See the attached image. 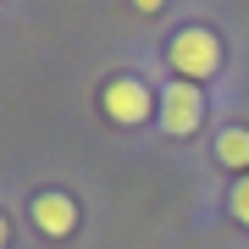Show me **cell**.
<instances>
[{"label": "cell", "mask_w": 249, "mask_h": 249, "mask_svg": "<svg viewBox=\"0 0 249 249\" xmlns=\"http://www.w3.org/2000/svg\"><path fill=\"white\" fill-rule=\"evenodd\" d=\"M0 249H6V216H0Z\"/></svg>", "instance_id": "7"}, {"label": "cell", "mask_w": 249, "mask_h": 249, "mask_svg": "<svg viewBox=\"0 0 249 249\" xmlns=\"http://www.w3.org/2000/svg\"><path fill=\"white\" fill-rule=\"evenodd\" d=\"M100 106H106V116H111L116 127H139V122H150V111L160 106V100L144 89L133 72H116L106 89H100Z\"/></svg>", "instance_id": "2"}, {"label": "cell", "mask_w": 249, "mask_h": 249, "mask_svg": "<svg viewBox=\"0 0 249 249\" xmlns=\"http://www.w3.org/2000/svg\"><path fill=\"white\" fill-rule=\"evenodd\" d=\"M216 160L227 172H244L249 178V127H222L216 133Z\"/></svg>", "instance_id": "5"}, {"label": "cell", "mask_w": 249, "mask_h": 249, "mask_svg": "<svg viewBox=\"0 0 249 249\" xmlns=\"http://www.w3.org/2000/svg\"><path fill=\"white\" fill-rule=\"evenodd\" d=\"M155 111H160V127H166L172 139H188V133L199 127V116H205V100H199L194 83H166Z\"/></svg>", "instance_id": "3"}, {"label": "cell", "mask_w": 249, "mask_h": 249, "mask_svg": "<svg viewBox=\"0 0 249 249\" xmlns=\"http://www.w3.org/2000/svg\"><path fill=\"white\" fill-rule=\"evenodd\" d=\"M34 227L45 232V238H67V232L78 227V205L67 194H34Z\"/></svg>", "instance_id": "4"}, {"label": "cell", "mask_w": 249, "mask_h": 249, "mask_svg": "<svg viewBox=\"0 0 249 249\" xmlns=\"http://www.w3.org/2000/svg\"><path fill=\"white\" fill-rule=\"evenodd\" d=\"M166 67L178 72V83H205L222 67V39H216L211 28H183L166 45Z\"/></svg>", "instance_id": "1"}, {"label": "cell", "mask_w": 249, "mask_h": 249, "mask_svg": "<svg viewBox=\"0 0 249 249\" xmlns=\"http://www.w3.org/2000/svg\"><path fill=\"white\" fill-rule=\"evenodd\" d=\"M227 211H232V216H238V222L249 227V178H238V183H232V194H227Z\"/></svg>", "instance_id": "6"}]
</instances>
